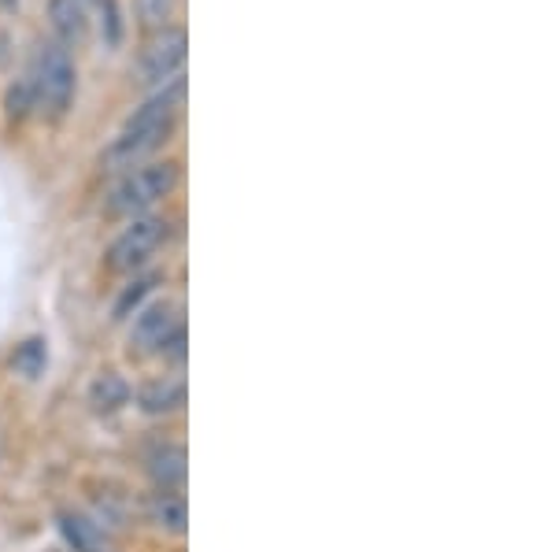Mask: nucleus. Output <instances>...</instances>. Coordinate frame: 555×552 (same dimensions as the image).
Instances as JSON below:
<instances>
[{"mask_svg":"<svg viewBox=\"0 0 555 552\" xmlns=\"http://www.w3.org/2000/svg\"><path fill=\"white\" fill-rule=\"evenodd\" d=\"M182 108H185V78L178 75L159 89V93H152L149 101L141 104L127 123H122L119 138L107 145L104 164L130 167V164H138L141 156H149L152 149H159L167 138H171Z\"/></svg>","mask_w":555,"mask_h":552,"instance_id":"nucleus-1","label":"nucleus"},{"mask_svg":"<svg viewBox=\"0 0 555 552\" xmlns=\"http://www.w3.org/2000/svg\"><path fill=\"white\" fill-rule=\"evenodd\" d=\"M34 104L49 115V119H64L75 104L78 93V70L70 52L60 41H41L38 44V56H34Z\"/></svg>","mask_w":555,"mask_h":552,"instance_id":"nucleus-2","label":"nucleus"},{"mask_svg":"<svg viewBox=\"0 0 555 552\" xmlns=\"http://www.w3.org/2000/svg\"><path fill=\"white\" fill-rule=\"evenodd\" d=\"M178 182H182V164H178V159L145 164L115 182V190L107 193V211H112V216H141L152 204L171 197L178 190Z\"/></svg>","mask_w":555,"mask_h":552,"instance_id":"nucleus-3","label":"nucleus"},{"mask_svg":"<svg viewBox=\"0 0 555 552\" xmlns=\"http://www.w3.org/2000/svg\"><path fill=\"white\" fill-rule=\"evenodd\" d=\"M167 238H171V222L164 216L130 219V227H122L119 238L107 245V271H138L141 264H149L167 245Z\"/></svg>","mask_w":555,"mask_h":552,"instance_id":"nucleus-4","label":"nucleus"},{"mask_svg":"<svg viewBox=\"0 0 555 552\" xmlns=\"http://www.w3.org/2000/svg\"><path fill=\"white\" fill-rule=\"evenodd\" d=\"M185 56H190V34L185 26H164L156 30L145 49L138 56V75L145 82H171V78L182 75Z\"/></svg>","mask_w":555,"mask_h":552,"instance_id":"nucleus-5","label":"nucleus"},{"mask_svg":"<svg viewBox=\"0 0 555 552\" xmlns=\"http://www.w3.org/2000/svg\"><path fill=\"white\" fill-rule=\"evenodd\" d=\"M133 326H130V349L133 352H164L167 342L182 331V316H178L175 305L159 300V305H149V308H138L133 311Z\"/></svg>","mask_w":555,"mask_h":552,"instance_id":"nucleus-6","label":"nucleus"},{"mask_svg":"<svg viewBox=\"0 0 555 552\" xmlns=\"http://www.w3.org/2000/svg\"><path fill=\"white\" fill-rule=\"evenodd\" d=\"M49 23L64 49H82L89 41V12L82 0H49Z\"/></svg>","mask_w":555,"mask_h":552,"instance_id":"nucleus-7","label":"nucleus"},{"mask_svg":"<svg viewBox=\"0 0 555 552\" xmlns=\"http://www.w3.org/2000/svg\"><path fill=\"white\" fill-rule=\"evenodd\" d=\"M138 405H141V412H149V415H175V412H182L185 382L175 378V375L149 378L145 386L138 389Z\"/></svg>","mask_w":555,"mask_h":552,"instance_id":"nucleus-8","label":"nucleus"},{"mask_svg":"<svg viewBox=\"0 0 555 552\" xmlns=\"http://www.w3.org/2000/svg\"><path fill=\"white\" fill-rule=\"evenodd\" d=\"M145 467H149L156 489H178V493H182V483H185V449L182 445L159 441L156 449L149 452Z\"/></svg>","mask_w":555,"mask_h":552,"instance_id":"nucleus-9","label":"nucleus"},{"mask_svg":"<svg viewBox=\"0 0 555 552\" xmlns=\"http://www.w3.org/2000/svg\"><path fill=\"white\" fill-rule=\"evenodd\" d=\"M60 530H64L67 545L75 552H104V545H107V530L96 515L64 512L60 515Z\"/></svg>","mask_w":555,"mask_h":552,"instance_id":"nucleus-10","label":"nucleus"},{"mask_svg":"<svg viewBox=\"0 0 555 552\" xmlns=\"http://www.w3.org/2000/svg\"><path fill=\"white\" fill-rule=\"evenodd\" d=\"M149 519L167 534H185V523H190L185 497L178 489H156L149 501Z\"/></svg>","mask_w":555,"mask_h":552,"instance_id":"nucleus-11","label":"nucleus"},{"mask_svg":"<svg viewBox=\"0 0 555 552\" xmlns=\"http://www.w3.org/2000/svg\"><path fill=\"white\" fill-rule=\"evenodd\" d=\"M130 400V386L122 375H115V371H104V375L93 378V386H89V405L96 408V412H119L122 405Z\"/></svg>","mask_w":555,"mask_h":552,"instance_id":"nucleus-12","label":"nucleus"},{"mask_svg":"<svg viewBox=\"0 0 555 552\" xmlns=\"http://www.w3.org/2000/svg\"><path fill=\"white\" fill-rule=\"evenodd\" d=\"M34 108H38V104H34L30 78H20V82L8 86V93H4V115H8V119H12V123H23Z\"/></svg>","mask_w":555,"mask_h":552,"instance_id":"nucleus-13","label":"nucleus"},{"mask_svg":"<svg viewBox=\"0 0 555 552\" xmlns=\"http://www.w3.org/2000/svg\"><path fill=\"white\" fill-rule=\"evenodd\" d=\"M152 286H156V279H138L133 286L122 290V297L115 300V319H127L130 311H138L141 300H145L149 293H152Z\"/></svg>","mask_w":555,"mask_h":552,"instance_id":"nucleus-14","label":"nucleus"},{"mask_svg":"<svg viewBox=\"0 0 555 552\" xmlns=\"http://www.w3.org/2000/svg\"><path fill=\"white\" fill-rule=\"evenodd\" d=\"M138 15H141V26L164 30V26H171L167 20L175 15V0H138Z\"/></svg>","mask_w":555,"mask_h":552,"instance_id":"nucleus-15","label":"nucleus"},{"mask_svg":"<svg viewBox=\"0 0 555 552\" xmlns=\"http://www.w3.org/2000/svg\"><path fill=\"white\" fill-rule=\"evenodd\" d=\"M101 26H104V41L107 44H119L122 41V12H119V0H101Z\"/></svg>","mask_w":555,"mask_h":552,"instance_id":"nucleus-16","label":"nucleus"},{"mask_svg":"<svg viewBox=\"0 0 555 552\" xmlns=\"http://www.w3.org/2000/svg\"><path fill=\"white\" fill-rule=\"evenodd\" d=\"M15 368L26 371V375H38V371L44 368V345L41 342H26L23 352L15 356Z\"/></svg>","mask_w":555,"mask_h":552,"instance_id":"nucleus-17","label":"nucleus"}]
</instances>
